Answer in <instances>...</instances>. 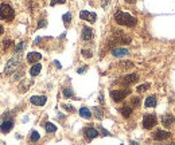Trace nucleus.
<instances>
[{"label": "nucleus", "instance_id": "obj_1", "mask_svg": "<svg viewBox=\"0 0 175 145\" xmlns=\"http://www.w3.org/2000/svg\"><path fill=\"white\" fill-rule=\"evenodd\" d=\"M114 20H116V23L120 26L133 27L137 24L136 18H133L132 15H129V13H127V12H123V11H119L114 13Z\"/></svg>", "mask_w": 175, "mask_h": 145}, {"label": "nucleus", "instance_id": "obj_2", "mask_svg": "<svg viewBox=\"0 0 175 145\" xmlns=\"http://www.w3.org/2000/svg\"><path fill=\"white\" fill-rule=\"evenodd\" d=\"M19 63H20V54H16V55H13L12 58L8 60V63L6 65V69H4L6 75H11V74L18 69Z\"/></svg>", "mask_w": 175, "mask_h": 145}, {"label": "nucleus", "instance_id": "obj_3", "mask_svg": "<svg viewBox=\"0 0 175 145\" xmlns=\"http://www.w3.org/2000/svg\"><path fill=\"white\" fill-rule=\"evenodd\" d=\"M15 16V11L9 4H0V19L11 20Z\"/></svg>", "mask_w": 175, "mask_h": 145}, {"label": "nucleus", "instance_id": "obj_4", "mask_svg": "<svg viewBox=\"0 0 175 145\" xmlns=\"http://www.w3.org/2000/svg\"><path fill=\"white\" fill-rule=\"evenodd\" d=\"M158 118L155 114H146L143 117V128L144 129H152V128L156 125Z\"/></svg>", "mask_w": 175, "mask_h": 145}, {"label": "nucleus", "instance_id": "obj_5", "mask_svg": "<svg viewBox=\"0 0 175 145\" xmlns=\"http://www.w3.org/2000/svg\"><path fill=\"white\" fill-rule=\"evenodd\" d=\"M131 93V90H112L110 92V97H112V100L114 102H120V101H123L128 94Z\"/></svg>", "mask_w": 175, "mask_h": 145}, {"label": "nucleus", "instance_id": "obj_6", "mask_svg": "<svg viewBox=\"0 0 175 145\" xmlns=\"http://www.w3.org/2000/svg\"><path fill=\"white\" fill-rule=\"evenodd\" d=\"M137 81H139V75H137V74H128V75H125L121 79L120 83H123L124 86H129V85H132V83L137 82Z\"/></svg>", "mask_w": 175, "mask_h": 145}, {"label": "nucleus", "instance_id": "obj_7", "mask_svg": "<svg viewBox=\"0 0 175 145\" xmlns=\"http://www.w3.org/2000/svg\"><path fill=\"white\" fill-rule=\"evenodd\" d=\"M175 124V118L173 114H163L162 116V125H163L164 128H171Z\"/></svg>", "mask_w": 175, "mask_h": 145}, {"label": "nucleus", "instance_id": "obj_8", "mask_svg": "<svg viewBox=\"0 0 175 145\" xmlns=\"http://www.w3.org/2000/svg\"><path fill=\"white\" fill-rule=\"evenodd\" d=\"M84 136L86 137V140L90 141V140L96 139V137H99L100 134L96 128H85V129H84Z\"/></svg>", "mask_w": 175, "mask_h": 145}, {"label": "nucleus", "instance_id": "obj_9", "mask_svg": "<svg viewBox=\"0 0 175 145\" xmlns=\"http://www.w3.org/2000/svg\"><path fill=\"white\" fill-rule=\"evenodd\" d=\"M80 18L82 20H88L90 23H94L97 20V15L94 12H89V11H81L80 12Z\"/></svg>", "mask_w": 175, "mask_h": 145}, {"label": "nucleus", "instance_id": "obj_10", "mask_svg": "<svg viewBox=\"0 0 175 145\" xmlns=\"http://www.w3.org/2000/svg\"><path fill=\"white\" fill-rule=\"evenodd\" d=\"M46 101H47V98L45 96H34L30 98V102H31L34 106H43L46 103Z\"/></svg>", "mask_w": 175, "mask_h": 145}, {"label": "nucleus", "instance_id": "obj_11", "mask_svg": "<svg viewBox=\"0 0 175 145\" xmlns=\"http://www.w3.org/2000/svg\"><path fill=\"white\" fill-rule=\"evenodd\" d=\"M171 134L170 132H167V130H158V132H155L154 133V140H159V141H163V140H167L168 137H170Z\"/></svg>", "mask_w": 175, "mask_h": 145}, {"label": "nucleus", "instance_id": "obj_12", "mask_svg": "<svg viewBox=\"0 0 175 145\" xmlns=\"http://www.w3.org/2000/svg\"><path fill=\"white\" fill-rule=\"evenodd\" d=\"M81 38H82V40H90L93 38V30L90 28V27H88V26H85L82 28V32H81Z\"/></svg>", "mask_w": 175, "mask_h": 145}, {"label": "nucleus", "instance_id": "obj_13", "mask_svg": "<svg viewBox=\"0 0 175 145\" xmlns=\"http://www.w3.org/2000/svg\"><path fill=\"white\" fill-rule=\"evenodd\" d=\"M12 126H13L12 120H4L2 124H0V130H2L3 133H8L9 130L12 129Z\"/></svg>", "mask_w": 175, "mask_h": 145}, {"label": "nucleus", "instance_id": "obj_14", "mask_svg": "<svg viewBox=\"0 0 175 145\" xmlns=\"http://www.w3.org/2000/svg\"><path fill=\"white\" fill-rule=\"evenodd\" d=\"M40 58H42V55H40L39 53H36V51L27 54V62L28 63H34V65H35L38 60H40Z\"/></svg>", "mask_w": 175, "mask_h": 145}, {"label": "nucleus", "instance_id": "obj_15", "mask_svg": "<svg viewBox=\"0 0 175 145\" xmlns=\"http://www.w3.org/2000/svg\"><path fill=\"white\" fill-rule=\"evenodd\" d=\"M128 54V50L124 49V47H117V49L112 50V55L116 56V58H121V56H125Z\"/></svg>", "mask_w": 175, "mask_h": 145}, {"label": "nucleus", "instance_id": "obj_16", "mask_svg": "<svg viewBox=\"0 0 175 145\" xmlns=\"http://www.w3.org/2000/svg\"><path fill=\"white\" fill-rule=\"evenodd\" d=\"M80 116L82 117V118H85V120H90V117H92V112H90L86 106H82L80 109Z\"/></svg>", "mask_w": 175, "mask_h": 145}, {"label": "nucleus", "instance_id": "obj_17", "mask_svg": "<svg viewBox=\"0 0 175 145\" xmlns=\"http://www.w3.org/2000/svg\"><path fill=\"white\" fill-rule=\"evenodd\" d=\"M146 107H155L156 106V97L155 96H150V97H147V100H146Z\"/></svg>", "mask_w": 175, "mask_h": 145}, {"label": "nucleus", "instance_id": "obj_18", "mask_svg": "<svg viewBox=\"0 0 175 145\" xmlns=\"http://www.w3.org/2000/svg\"><path fill=\"white\" fill-rule=\"evenodd\" d=\"M40 70H42V65H40V63H35V65L30 69V74H31L32 77H35L40 73Z\"/></svg>", "mask_w": 175, "mask_h": 145}, {"label": "nucleus", "instance_id": "obj_19", "mask_svg": "<svg viewBox=\"0 0 175 145\" xmlns=\"http://www.w3.org/2000/svg\"><path fill=\"white\" fill-rule=\"evenodd\" d=\"M120 113H121V116H123V117L128 118V117L132 114V107H131V106H123L120 109Z\"/></svg>", "mask_w": 175, "mask_h": 145}, {"label": "nucleus", "instance_id": "obj_20", "mask_svg": "<svg viewBox=\"0 0 175 145\" xmlns=\"http://www.w3.org/2000/svg\"><path fill=\"white\" fill-rule=\"evenodd\" d=\"M45 128H46V132H47V133H54V132H57V126L54 125V124H51V122H46V124H45Z\"/></svg>", "mask_w": 175, "mask_h": 145}, {"label": "nucleus", "instance_id": "obj_21", "mask_svg": "<svg viewBox=\"0 0 175 145\" xmlns=\"http://www.w3.org/2000/svg\"><path fill=\"white\" fill-rule=\"evenodd\" d=\"M28 86H31V81H22V83H20V86H19V90L20 92H24V90L28 89Z\"/></svg>", "mask_w": 175, "mask_h": 145}, {"label": "nucleus", "instance_id": "obj_22", "mask_svg": "<svg viewBox=\"0 0 175 145\" xmlns=\"http://www.w3.org/2000/svg\"><path fill=\"white\" fill-rule=\"evenodd\" d=\"M40 139V134L36 132V130H32L31 132V136H30V140L32 141V143H36V141H38Z\"/></svg>", "mask_w": 175, "mask_h": 145}, {"label": "nucleus", "instance_id": "obj_23", "mask_svg": "<svg viewBox=\"0 0 175 145\" xmlns=\"http://www.w3.org/2000/svg\"><path fill=\"white\" fill-rule=\"evenodd\" d=\"M62 19H63V23H65V26H67L70 22H72V13H70V12H66L65 15L62 16Z\"/></svg>", "mask_w": 175, "mask_h": 145}, {"label": "nucleus", "instance_id": "obj_24", "mask_svg": "<svg viewBox=\"0 0 175 145\" xmlns=\"http://www.w3.org/2000/svg\"><path fill=\"white\" fill-rule=\"evenodd\" d=\"M81 54H82V56H85V58H92L93 53L90 51L89 49H82L81 50Z\"/></svg>", "mask_w": 175, "mask_h": 145}, {"label": "nucleus", "instance_id": "obj_25", "mask_svg": "<svg viewBox=\"0 0 175 145\" xmlns=\"http://www.w3.org/2000/svg\"><path fill=\"white\" fill-rule=\"evenodd\" d=\"M93 113H94V116H96L99 120L102 118V110H101L100 107H93Z\"/></svg>", "mask_w": 175, "mask_h": 145}, {"label": "nucleus", "instance_id": "obj_26", "mask_svg": "<svg viewBox=\"0 0 175 145\" xmlns=\"http://www.w3.org/2000/svg\"><path fill=\"white\" fill-rule=\"evenodd\" d=\"M148 87H150V83H146V85H139L136 87V90H137V93H141V92H144V90H147Z\"/></svg>", "mask_w": 175, "mask_h": 145}, {"label": "nucleus", "instance_id": "obj_27", "mask_svg": "<svg viewBox=\"0 0 175 145\" xmlns=\"http://www.w3.org/2000/svg\"><path fill=\"white\" fill-rule=\"evenodd\" d=\"M63 96L66 97V98H69V97H73V90L72 89H63Z\"/></svg>", "mask_w": 175, "mask_h": 145}, {"label": "nucleus", "instance_id": "obj_28", "mask_svg": "<svg viewBox=\"0 0 175 145\" xmlns=\"http://www.w3.org/2000/svg\"><path fill=\"white\" fill-rule=\"evenodd\" d=\"M24 46H26V45H24V43H23V42H22V43H19V45L16 46V49H15L16 54H20V53H22V50L24 49Z\"/></svg>", "mask_w": 175, "mask_h": 145}, {"label": "nucleus", "instance_id": "obj_29", "mask_svg": "<svg viewBox=\"0 0 175 145\" xmlns=\"http://www.w3.org/2000/svg\"><path fill=\"white\" fill-rule=\"evenodd\" d=\"M66 0H51V3H50V5L51 7H54L55 4H63Z\"/></svg>", "mask_w": 175, "mask_h": 145}, {"label": "nucleus", "instance_id": "obj_30", "mask_svg": "<svg viewBox=\"0 0 175 145\" xmlns=\"http://www.w3.org/2000/svg\"><path fill=\"white\" fill-rule=\"evenodd\" d=\"M131 102H132L133 106H139L140 105V98H139V97H135V98H132Z\"/></svg>", "mask_w": 175, "mask_h": 145}, {"label": "nucleus", "instance_id": "obj_31", "mask_svg": "<svg viewBox=\"0 0 175 145\" xmlns=\"http://www.w3.org/2000/svg\"><path fill=\"white\" fill-rule=\"evenodd\" d=\"M99 130H100V133H102V134H104V136H110V133L108 132V130L104 129V128L101 126V125H99Z\"/></svg>", "mask_w": 175, "mask_h": 145}, {"label": "nucleus", "instance_id": "obj_32", "mask_svg": "<svg viewBox=\"0 0 175 145\" xmlns=\"http://www.w3.org/2000/svg\"><path fill=\"white\" fill-rule=\"evenodd\" d=\"M11 43H12L11 40H9V39H7L6 42H3V49H4V50H7V49H8L9 46H11Z\"/></svg>", "mask_w": 175, "mask_h": 145}, {"label": "nucleus", "instance_id": "obj_33", "mask_svg": "<svg viewBox=\"0 0 175 145\" xmlns=\"http://www.w3.org/2000/svg\"><path fill=\"white\" fill-rule=\"evenodd\" d=\"M62 107H63V109H66L67 112H74V107H73V106H70V105H66V103H63Z\"/></svg>", "mask_w": 175, "mask_h": 145}, {"label": "nucleus", "instance_id": "obj_34", "mask_svg": "<svg viewBox=\"0 0 175 145\" xmlns=\"http://www.w3.org/2000/svg\"><path fill=\"white\" fill-rule=\"evenodd\" d=\"M88 70V66H84V67H80L78 70H77V71H78V74H84Z\"/></svg>", "mask_w": 175, "mask_h": 145}, {"label": "nucleus", "instance_id": "obj_35", "mask_svg": "<svg viewBox=\"0 0 175 145\" xmlns=\"http://www.w3.org/2000/svg\"><path fill=\"white\" fill-rule=\"evenodd\" d=\"M46 24H47L46 20H40V22L38 23V28H43V27H45Z\"/></svg>", "mask_w": 175, "mask_h": 145}, {"label": "nucleus", "instance_id": "obj_36", "mask_svg": "<svg viewBox=\"0 0 175 145\" xmlns=\"http://www.w3.org/2000/svg\"><path fill=\"white\" fill-rule=\"evenodd\" d=\"M108 2H109V0H104V3H102V7H104V8H105V7H106Z\"/></svg>", "mask_w": 175, "mask_h": 145}, {"label": "nucleus", "instance_id": "obj_37", "mask_svg": "<svg viewBox=\"0 0 175 145\" xmlns=\"http://www.w3.org/2000/svg\"><path fill=\"white\" fill-rule=\"evenodd\" d=\"M3 31H4V28H3V26H0V35L3 34Z\"/></svg>", "mask_w": 175, "mask_h": 145}, {"label": "nucleus", "instance_id": "obj_38", "mask_svg": "<svg viewBox=\"0 0 175 145\" xmlns=\"http://www.w3.org/2000/svg\"><path fill=\"white\" fill-rule=\"evenodd\" d=\"M55 66H57V67H61V63L58 62V60H55Z\"/></svg>", "mask_w": 175, "mask_h": 145}, {"label": "nucleus", "instance_id": "obj_39", "mask_svg": "<svg viewBox=\"0 0 175 145\" xmlns=\"http://www.w3.org/2000/svg\"><path fill=\"white\" fill-rule=\"evenodd\" d=\"M131 145H139V144H137L136 141H131Z\"/></svg>", "mask_w": 175, "mask_h": 145}, {"label": "nucleus", "instance_id": "obj_40", "mask_svg": "<svg viewBox=\"0 0 175 145\" xmlns=\"http://www.w3.org/2000/svg\"><path fill=\"white\" fill-rule=\"evenodd\" d=\"M156 145H175V144H160L159 143V144H156Z\"/></svg>", "mask_w": 175, "mask_h": 145}, {"label": "nucleus", "instance_id": "obj_41", "mask_svg": "<svg viewBox=\"0 0 175 145\" xmlns=\"http://www.w3.org/2000/svg\"><path fill=\"white\" fill-rule=\"evenodd\" d=\"M127 2H128V3H135L136 0H127Z\"/></svg>", "mask_w": 175, "mask_h": 145}, {"label": "nucleus", "instance_id": "obj_42", "mask_svg": "<svg viewBox=\"0 0 175 145\" xmlns=\"http://www.w3.org/2000/svg\"><path fill=\"white\" fill-rule=\"evenodd\" d=\"M121 145H124V144H121Z\"/></svg>", "mask_w": 175, "mask_h": 145}]
</instances>
